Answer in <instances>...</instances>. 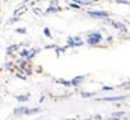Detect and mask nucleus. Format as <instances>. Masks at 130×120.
<instances>
[{"mask_svg":"<svg viewBox=\"0 0 130 120\" xmlns=\"http://www.w3.org/2000/svg\"><path fill=\"white\" fill-rule=\"evenodd\" d=\"M84 43V41H83L80 36H69L67 38V45L69 46H81V45Z\"/></svg>","mask_w":130,"mask_h":120,"instance_id":"nucleus-3","label":"nucleus"},{"mask_svg":"<svg viewBox=\"0 0 130 120\" xmlns=\"http://www.w3.org/2000/svg\"><path fill=\"white\" fill-rule=\"evenodd\" d=\"M108 120H119V119H116V117H110V119H108Z\"/></svg>","mask_w":130,"mask_h":120,"instance_id":"nucleus-21","label":"nucleus"},{"mask_svg":"<svg viewBox=\"0 0 130 120\" xmlns=\"http://www.w3.org/2000/svg\"><path fill=\"white\" fill-rule=\"evenodd\" d=\"M112 25L115 28H118L119 31H120V32H127V28H126V25H123L122 24V22H118V21H113L112 22Z\"/></svg>","mask_w":130,"mask_h":120,"instance_id":"nucleus-8","label":"nucleus"},{"mask_svg":"<svg viewBox=\"0 0 130 120\" xmlns=\"http://www.w3.org/2000/svg\"><path fill=\"white\" fill-rule=\"evenodd\" d=\"M59 10V7H57V2H52L51 6H49L48 8V13H53V11H57Z\"/></svg>","mask_w":130,"mask_h":120,"instance_id":"nucleus-9","label":"nucleus"},{"mask_svg":"<svg viewBox=\"0 0 130 120\" xmlns=\"http://www.w3.org/2000/svg\"><path fill=\"white\" fill-rule=\"evenodd\" d=\"M27 110H28V108L20 106V108H15L13 113H14V116H23V114H27Z\"/></svg>","mask_w":130,"mask_h":120,"instance_id":"nucleus-5","label":"nucleus"},{"mask_svg":"<svg viewBox=\"0 0 130 120\" xmlns=\"http://www.w3.org/2000/svg\"><path fill=\"white\" fill-rule=\"evenodd\" d=\"M38 52H39V49H24V50H21V52H20V56L23 59L29 60V59H32Z\"/></svg>","mask_w":130,"mask_h":120,"instance_id":"nucleus-2","label":"nucleus"},{"mask_svg":"<svg viewBox=\"0 0 130 120\" xmlns=\"http://www.w3.org/2000/svg\"><path fill=\"white\" fill-rule=\"evenodd\" d=\"M57 82L63 84L64 87H70V85H71V80H70V81H66V80H57Z\"/></svg>","mask_w":130,"mask_h":120,"instance_id":"nucleus-14","label":"nucleus"},{"mask_svg":"<svg viewBox=\"0 0 130 120\" xmlns=\"http://www.w3.org/2000/svg\"><path fill=\"white\" fill-rule=\"evenodd\" d=\"M39 112H41V108H32V109H28V110H27V114L31 116V114H37V113H39Z\"/></svg>","mask_w":130,"mask_h":120,"instance_id":"nucleus-10","label":"nucleus"},{"mask_svg":"<svg viewBox=\"0 0 130 120\" xmlns=\"http://www.w3.org/2000/svg\"><path fill=\"white\" fill-rule=\"evenodd\" d=\"M102 41V35L101 32H90L87 36V39H85V42H87L88 45H98L99 42Z\"/></svg>","mask_w":130,"mask_h":120,"instance_id":"nucleus-1","label":"nucleus"},{"mask_svg":"<svg viewBox=\"0 0 130 120\" xmlns=\"http://www.w3.org/2000/svg\"><path fill=\"white\" fill-rule=\"evenodd\" d=\"M81 96L83 98H91V96H94V92H81Z\"/></svg>","mask_w":130,"mask_h":120,"instance_id":"nucleus-15","label":"nucleus"},{"mask_svg":"<svg viewBox=\"0 0 130 120\" xmlns=\"http://www.w3.org/2000/svg\"><path fill=\"white\" fill-rule=\"evenodd\" d=\"M28 99H29V95H18V96H17V100H18V102H21V103L27 102Z\"/></svg>","mask_w":130,"mask_h":120,"instance_id":"nucleus-11","label":"nucleus"},{"mask_svg":"<svg viewBox=\"0 0 130 120\" xmlns=\"http://www.w3.org/2000/svg\"><path fill=\"white\" fill-rule=\"evenodd\" d=\"M110 89H113V87H104L102 91H110Z\"/></svg>","mask_w":130,"mask_h":120,"instance_id":"nucleus-18","label":"nucleus"},{"mask_svg":"<svg viewBox=\"0 0 130 120\" xmlns=\"http://www.w3.org/2000/svg\"><path fill=\"white\" fill-rule=\"evenodd\" d=\"M84 80H85V75H78V77H74L73 80H71V85H73V87H78Z\"/></svg>","mask_w":130,"mask_h":120,"instance_id":"nucleus-6","label":"nucleus"},{"mask_svg":"<svg viewBox=\"0 0 130 120\" xmlns=\"http://www.w3.org/2000/svg\"><path fill=\"white\" fill-rule=\"evenodd\" d=\"M17 32H20V33H25V28H18Z\"/></svg>","mask_w":130,"mask_h":120,"instance_id":"nucleus-19","label":"nucleus"},{"mask_svg":"<svg viewBox=\"0 0 130 120\" xmlns=\"http://www.w3.org/2000/svg\"><path fill=\"white\" fill-rule=\"evenodd\" d=\"M94 119H95V120H101V119H102V117H101V114H96V116H95V117H94Z\"/></svg>","mask_w":130,"mask_h":120,"instance_id":"nucleus-20","label":"nucleus"},{"mask_svg":"<svg viewBox=\"0 0 130 120\" xmlns=\"http://www.w3.org/2000/svg\"><path fill=\"white\" fill-rule=\"evenodd\" d=\"M17 49H18V45H11V46L7 47V53H13L14 50H17Z\"/></svg>","mask_w":130,"mask_h":120,"instance_id":"nucleus-12","label":"nucleus"},{"mask_svg":"<svg viewBox=\"0 0 130 120\" xmlns=\"http://www.w3.org/2000/svg\"><path fill=\"white\" fill-rule=\"evenodd\" d=\"M126 99V96H108V98H101V100H106V102H119V100Z\"/></svg>","mask_w":130,"mask_h":120,"instance_id":"nucleus-7","label":"nucleus"},{"mask_svg":"<svg viewBox=\"0 0 130 120\" xmlns=\"http://www.w3.org/2000/svg\"><path fill=\"white\" fill-rule=\"evenodd\" d=\"M70 120H76V119H70Z\"/></svg>","mask_w":130,"mask_h":120,"instance_id":"nucleus-22","label":"nucleus"},{"mask_svg":"<svg viewBox=\"0 0 130 120\" xmlns=\"http://www.w3.org/2000/svg\"><path fill=\"white\" fill-rule=\"evenodd\" d=\"M88 15L92 17V18L102 20V18H106L108 17V13L106 11H88Z\"/></svg>","mask_w":130,"mask_h":120,"instance_id":"nucleus-4","label":"nucleus"},{"mask_svg":"<svg viewBox=\"0 0 130 120\" xmlns=\"http://www.w3.org/2000/svg\"><path fill=\"white\" fill-rule=\"evenodd\" d=\"M70 7H71V8H80V6L77 4V3L73 2V3H70Z\"/></svg>","mask_w":130,"mask_h":120,"instance_id":"nucleus-17","label":"nucleus"},{"mask_svg":"<svg viewBox=\"0 0 130 120\" xmlns=\"http://www.w3.org/2000/svg\"><path fill=\"white\" fill-rule=\"evenodd\" d=\"M43 33H45V36H48V38H51V31H49V28H45V29H43Z\"/></svg>","mask_w":130,"mask_h":120,"instance_id":"nucleus-16","label":"nucleus"},{"mask_svg":"<svg viewBox=\"0 0 130 120\" xmlns=\"http://www.w3.org/2000/svg\"><path fill=\"white\" fill-rule=\"evenodd\" d=\"M123 116H124V112H115V113H112V117H116V119L123 117Z\"/></svg>","mask_w":130,"mask_h":120,"instance_id":"nucleus-13","label":"nucleus"}]
</instances>
